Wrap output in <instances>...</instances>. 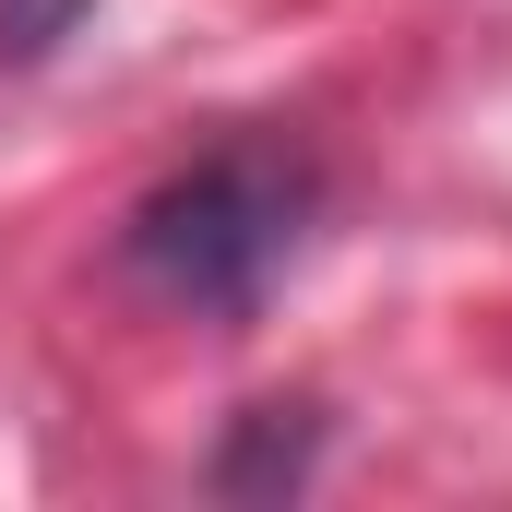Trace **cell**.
Masks as SVG:
<instances>
[{
  "mask_svg": "<svg viewBox=\"0 0 512 512\" xmlns=\"http://www.w3.org/2000/svg\"><path fill=\"white\" fill-rule=\"evenodd\" d=\"M310 239V179L274 155H203L120 227V274L191 322H251Z\"/></svg>",
  "mask_w": 512,
  "mask_h": 512,
  "instance_id": "obj_1",
  "label": "cell"
},
{
  "mask_svg": "<svg viewBox=\"0 0 512 512\" xmlns=\"http://www.w3.org/2000/svg\"><path fill=\"white\" fill-rule=\"evenodd\" d=\"M310 465H322V417L310 405H251L239 441L215 453V489L227 501H286V489H310Z\"/></svg>",
  "mask_w": 512,
  "mask_h": 512,
  "instance_id": "obj_2",
  "label": "cell"
},
{
  "mask_svg": "<svg viewBox=\"0 0 512 512\" xmlns=\"http://www.w3.org/2000/svg\"><path fill=\"white\" fill-rule=\"evenodd\" d=\"M84 12H96V0H0V60H36V48H60Z\"/></svg>",
  "mask_w": 512,
  "mask_h": 512,
  "instance_id": "obj_3",
  "label": "cell"
}]
</instances>
